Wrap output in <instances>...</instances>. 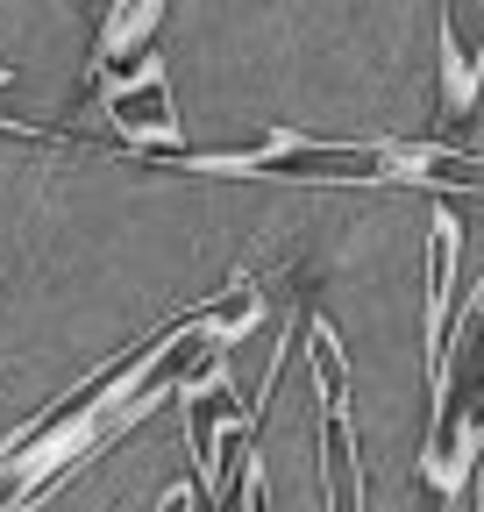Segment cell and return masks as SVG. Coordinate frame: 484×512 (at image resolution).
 Instances as JSON below:
<instances>
[{
  "instance_id": "obj_1",
  "label": "cell",
  "mask_w": 484,
  "mask_h": 512,
  "mask_svg": "<svg viewBox=\"0 0 484 512\" xmlns=\"http://www.w3.org/2000/svg\"><path fill=\"white\" fill-rule=\"evenodd\" d=\"M484 463V271L449 313V335L428 363V441H420V484L435 512L456 505V491Z\"/></svg>"
},
{
  "instance_id": "obj_2",
  "label": "cell",
  "mask_w": 484,
  "mask_h": 512,
  "mask_svg": "<svg viewBox=\"0 0 484 512\" xmlns=\"http://www.w3.org/2000/svg\"><path fill=\"white\" fill-rule=\"evenodd\" d=\"M164 164L200 171V178H264V185H399V157H392L385 136L321 143V136L271 128L264 143H242V150H186V157H164Z\"/></svg>"
},
{
  "instance_id": "obj_3",
  "label": "cell",
  "mask_w": 484,
  "mask_h": 512,
  "mask_svg": "<svg viewBox=\"0 0 484 512\" xmlns=\"http://www.w3.org/2000/svg\"><path fill=\"white\" fill-rule=\"evenodd\" d=\"M107 107V128L121 136V150H150V157H186V121H178V93L164 57H136L129 72H114L107 86H93Z\"/></svg>"
},
{
  "instance_id": "obj_4",
  "label": "cell",
  "mask_w": 484,
  "mask_h": 512,
  "mask_svg": "<svg viewBox=\"0 0 484 512\" xmlns=\"http://www.w3.org/2000/svg\"><path fill=\"white\" fill-rule=\"evenodd\" d=\"M435 22H442V121H470L484 100V8L470 15V43L456 8H435Z\"/></svg>"
},
{
  "instance_id": "obj_5",
  "label": "cell",
  "mask_w": 484,
  "mask_h": 512,
  "mask_svg": "<svg viewBox=\"0 0 484 512\" xmlns=\"http://www.w3.org/2000/svg\"><path fill=\"white\" fill-rule=\"evenodd\" d=\"M157 22H164V0H129V8H107V22H100V36H93L86 86H107L114 72H129L136 57H150Z\"/></svg>"
},
{
  "instance_id": "obj_6",
  "label": "cell",
  "mask_w": 484,
  "mask_h": 512,
  "mask_svg": "<svg viewBox=\"0 0 484 512\" xmlns=\"http://www.w3.org/2000/svg\"><path fill=\"white\" fill-rule=\"evenodd\" d=\"M228 512H271V484H264V441H257V427L242 434V484L228 491Z\"/></svg>"
},
{
  "instance_id": "obj_7",
  "label": "cell",
  "mask_w": 484,
  "mask_h": 512,
  "mask_svg": "<svg viewBox=\"0 0 484 512\" xmlns=\"http://www.w3.org/2000/svg\"><path fill=\"white\" fill-rule=\"evenodd\" d=\"M0 86H15V72H8V64H0Z\"/></svg>"
},
{
  "instance_id": "obj_8",
  "label": "cell",
  "mask_w": 484,
  "mask_h": 512,
  "mask_svg": "<svg viewBox=\"0 0 484 512\" xmlns=\"http://www.w3.org/2000/svg\"><path fill=\"white\" fill-rule=\"evenodd\" d=\"M477 470H484V463H477Z\"/></svg>"
}]
</instances>
